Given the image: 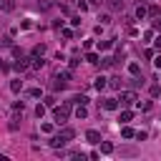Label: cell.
I'll return each instance as SVG.
<instances>
[{"instance_id": "obj_1", "label": "cell", "mask_w": 161, "mask_h": 161, "mask_svg": "<svg viewBox=\"0 0 161 161\" xmlns=\"http://www.w3.org/2000/svg\"><path fill=\"white\" fill-rule=\"evenodd\" d=\"M73 136H75V131H73V128H63L60 133H55V136L50 138V146H53V148H60V146H65Z\"/></svg>"}, {"instance_id": "obj_2", "label": "cell", "mask_w": 161, "mask_h": 161, "mask_svg": "<svg viewBox=\"0 0 161 161\" xmlns=\"http://www.w3.org/2000/svg\"><path fill=\"white\" fill-rule=\"evenodd\" d=\"M70 108H73V101H70V103H63L60 108H55V106H53V118H55V123H58V126L68 121V116H70Z\"/></svg>"}, {"instance_id": "obj_3", "label": "cell", "mask_w": 161, "mask_h": 161, "mask_svg": "<svg viewBox=\"0 0 161 161\" xmlns=\"http://www.w3.org/2000/svg\"><path fill=\"white\" fill-rule=\"evenodd\" d=\"M136 101H138L136 91H123V93H121V103H123V106H131V103H136Z\"/></svg>"}, {"instance_id": "obj_4", "label": "cell", "mask_w": 161, "mask_h": 161, "mask_svg": "<svg viewBox=\"0 0 161 161\" xmlns=\"http://www.w3.org/2000/svg\"><path fill=\"white\" fill-rule=\"evenodd\" d=\"M86 138H88V143H101V141H103V138H101V133H98V131H93V128H91V131H86Z\"/></svg>"}, {"instance_id": "obj_5", "label": "cell", "mask_w": 161, "mask_h": 161, "mask_svg": "<svg viewBox=\"0 0 161 161\" xmlns=\"http://www.w3.org/2000/svg\"><path fill=\"white\" fill-rule=\"evenodd\" d=\"M28 68H30V60H28V58L15 60V70H20V73H23V70H28Z\"/></svg>"}, {"instance_id": "obj_6", "label": "cell", "mask_w": 161, "mask_h": 161, "mask_svg": "<svg viewBox=\"0 0 161 161\" xmlns=\"http://www.w3.org/2000/svg\"><path fill=\"white\" fill-rule=\"evenodd\" d=\"M103 108H106V111H116V108H118V101H116V98H106V101H103Z\"/></svg>"}, {"instance_id": "obj_7", "label": "cell", "mask_w": 161, "mask_h": 161, "mask_svg": "<svg viewBox=\"0 0 161 161\" xmlns=\"http://www.w3.org/2000/svg\"><path fill=\"white\" fill-rule=\"evenodd\" d=\"M133 15H136V18H138V20H143V18H146V15H148V8H146V5H138V8H136V13H133Z\"/></svg>"}, {"instance_id": "obj_8", "label": "cell", "mask_w": 161, "mask_h": 161, "mask_svg": "<svg viewBox=\"0 0 161 161\" xmlns=\"http://www.w3.org/2000/svg\"><path fill=\"white\" fill-rule=\"evenodd\" d=\"M93 86H96V91H103V88H106V86H108V78H103V75H98V78H96V83H93Z\"/></svg>"}, {"instance_id": "obj_9", "label": "cell", "mask_w": 161, "mask_h": 161, "mask_svg": "<svg viewBox=\"0 0 161 161\" xmlns=\"http://www.w3.org/2000/svg\"><path fill=\"white\" fill-rule=\"evenodd\" d=\"M121 136H123V138H136V131H133L131 126H123V128H121Z\"/></svg>"}, {"instance_id": "obj_10", "label": "cell", "mask_w": 161, "mask_h": 161, "mask_svg": "<svg viewBox=\"0 0 161 161\" xmlns=\"http://www.w3.org/2000/svg\"><path fill=\"white\" fill-rule=\"evenodd\" d=\"M23 111H25L23 101H15V103H13V116H18V113H23Z\"/></svg>"}, {"instance_id": "obj_11", "label": "cell", "mask_w": 161, "mask_h": 161, "mask_svg": "<svg viewBox=\"0 0 161 161\" xmlns=\"http://www.w3.org/2000/svg\"><path fill=\"white\" fill-rule=\"evenodd\" d=\"M101 153H113V143H108V141H101Z\"/></svg>"}, {"instance_id": "obj_12", "label": "cell", "mask_w": 161, "mask_h": 161, "mask_svg": "<svg viewBox=\"0 0 161 161\" xmlns=\"http://www.w3.org/2000/svg\"><path fill=\"white\" fill-rule=\"evenodd\" d=\"M113 63H116L113 58H101V60H98V65H101V68H111Z\"/></svg>"}, {"instance_id": "obj_13", "label": "cell", "mask_w": 161, "mask_h": 161, "mask_svg": "<svg viewBox=\"0 0 161 161\" xmlns=\"http://www.w3.org/2000/svg\"><path fill=\"white\" fill-rule=\"evenodd\" d=\"M20 88H23V80H10V91L13 93H20Z\"/></svg>"}, {"instance_id": "obj_14", "label": "cell", "mask_w": 161, "mask_h": 161, "mask_svg": "<svg viewBox=\"0 0 161 161\" xmlns=\"http://www.w3.org/2000/svg\"><path fill=\"white\" fill-rule=\"evenodd\" d=\"M73 103L75 106H86L88 103V96H73Z\"/></svg>"}, {"instance_id": "obj_15", "label": "cell", "mask_w": 161, "mask_h": 161, "mask_svg": "<svg viewBox=\"0 0 161 161\" xmlns=\"http://www.w3.org/2000/svg\"><path fill=\"white\" fill-rule=\"evenodd\" d=\"M75 116H78V118H86V116H88V108H86V106H75Z\"/></svg>"}, {"instance_id": "obj_16", "label": "cell", "mask_w": 161, "mask_h": 161, "mask_svg": "<svg viewBox=\"0 0 161 161\" xmlns=\"http://www.w3.org/2000/svg\"><path fill=\"white\" fill-rule=\"evenodd\" d=\"M0 8H3L5 13H10V10L15 8V0H3V5H0Z\"/></svg>"}, {"instance_id": "obj_17", "label": "cell", "mask_w": 161, "mask_h": 161, "mask_svg": "<svg viewBox=\"0 0 161 161\" xmlns=\"http://www.w3.org/2000/svg\"><path fill=\"white\" fill-rule=\"evenodd\" d=\"M86 60H88V63H96V65H98V60H101V58H98V53H86Z\"/></svg>"}, {"instance_id": "obj_18", "label": "cell", "mask_w": 161, "mask_h": 161, "mask_svg": "<svg viewBox=\"0 0 161 161\" xmlns=\"http://www.w3.org/2000/svg\"><path fill=\"white\" fill-rule=\"evenodd\" d=\"M131 118H133V113H131V111H123V113H121V118H118V121H121V123H128V121H131Z\"/></svg>"}, {"instance_id": "obj_19", "label": "cell", "mask_w": 161, "mask_h": 161, "mask_svg": "<svg viewBox=\"0 0 161 161\" xmlns=\"http://www.w3.org/2000/svg\"><path fill=\"white\" fill-rule=\"evenodd\" d=\"M38 8H40V10H48V8H53V0H38Z\"/></svg>"}, {"instance_id": "obj_20", "label": "cell", "mask_w": 161, "mask_h": 161, "mask_svg": "<svg viewBox=\"0 0 161 161\" xmlns=\"http://www.w3.org/2000/svg\"><path fill=\"white\" fill-rule=\"evenodd\" d=\"M123 3H126V0H108V5H111L113 10H121V8H123Z\"/></svg>"}, {"instance_id": "obj_21", "label": "cell", "mask_w": 161, "mask_h": 161, "mask_svg": "<svg viewBox=\"0 0 161 161\" xmlns=\"http://www.w3.org/2000/svg\"><path fill=\"white\" fill-rule=\"evenodd\" d=\"M98 48H101V50H108V48H113V40H101Z\"/></svg>"}, {"instance_id": "obj_22", "label": "cell", "mask_w": 161, "mask_h": 161, "mask_svg": "<svg viewBox=\"0 0 161 161\" xmlns=\"http://www.w3.org/2000/svg\"><path fill=\"white\" fill-rule=\"evenodd\" d=\"M33 55H45V45H43V43L35 45V48H33Z\"/></svg>"}, {"instance_id": "obj_23", "label": "cell", "mask_w": 161, "mask_h": 161, "mask_svg": "<svg viewBox=\"0 0 161 161\" xmlns=\"http://www.w3.org/2000/svg\"><path fill=\"white\" fill-rule=\"evenodd\" d=\"M28 96H30V98H40V96H43V91H40V88H30V91H28Z\"/></svg>"}, {"instance_id": "obj_24", "label": "cell", "mask_w": 161, "mask_h": 161, "mask_svg": "<svg viewBox=\"0 0 161 161\" xmlns=\"http://www.w3.org/2000/svg\"><path fill=\"white\" fill-rule=\"evenodd\" d=\"M45 108H48L45 103H43V106L38 103V106H35V116H38V118H43V113H45Z\"/></svg>"}, {"instance_id": "obj_25", "label": "cell", "mask_w": 161, "mask_h": 161, "mask_svg": "<svg viewBox=\"0 0 161 161\" xmlns=\"http://www.w3.org/2000/svg\"><path fill=\"white\" fill-rule=\"evenodd\" d=\"M98 20H101V25H108V23H111V15L103 13V15H98Z\"/></svg>"}, {"instance_id": "obj_26", "label": "cell", "mask_w": 161, "mask_h": 161, "mask_svg": "<svg viewBox=\"0 0 161 161\" xmlns=\"http://www.w3.org/2000/svg\"><path fill=\"white\" fill-rule=\"evenodd\" d=\"M128 70H131V75H138V73H141V68H138V63H131V65H128Z\"/></svg>"}, {"instance_id": "obj_27", "label": "cell", "mask_w": 161, "mask_h": 161, "mask_svg": "<svg viewBox=\"0 0 161 161\" xmlns=\"http://www.w3.org/2000/svg\"><path fill=\"white\" fill-rule=\"evenodd\" d=\"M58 78H60V80H65V83H68V80H70V70H60V73H58Z\"/></svg>"}, {"instance_id": "obj_28", "label": "cell", "mask_w": 161, "mask_h": 161, "mask_svg": "<svg viewBox=\"0 0 161 161\" xmlns=\"http://www.w3.org/2000/svg\"><path fill=\"white\" fill-rule=\"evenodd\" d=\"M78 10L86 13V10H88V3H86V0H78Z\"/></svg>"}, {"instance_id": "obj_29", "label": "cell", "mask_w": 161, "mask_h": 161, "mask_svg": "<svg viewBox=\"0 0 161 161\" xmlns=\"http://www.w3.org/2000/svg\"><path fill=\"white\" fill-rule=\"evenodd\" d=\"M63 38L70 40V38H73V30H70V28H63Z\"/></svg>"}, {"instance_id": "obj_30", "label": "cell", "mask_w": 161, "mask_h": 161, "mask_svg": "<svg viewBox=\"0 0 161 161\" xmlns=\"http://www.w3.org/2000/svg\"><path fill=\"white\" fill-rule=\"evenodd\" d=\"M148 93H151V96H153V98H156V96H158V93H161V88H158V86H151V88H148Z\"/></svg>"}, {"instance_id": "obj_31", "label": "cell", "mask_w": 161, "mask_h": 161, "mask_svg": "<svg viewBox=\"0 0 161 161\" xmlns=\"http://www.w3.org/2000/svg\"><path fill=\"white\" fill-rule=\"evenodd\" d=\"M45 106L53 108V106H55V98H53V96H45Z\"/></svg>"}, {"instance_id": "obj_32", "label": "cell", "mask_w": 161, "mask_h": 161, "mask_svg": "<svg viewBox=\"0 0 161 161\" xmlns=\"http://www.w3.org/2000/svg\"><path fill=\"white\" fill-rule=\"evenodd\" d=\"M138 108H141V111H148V108H151V101H143V103H138Z\"/></svg>"}, {"instance_id": "obj_33", "label": "cell", "mask_w": 161, "mask_h": 161, "mask_svg": "<svg viewBox=\"0 0 161 161\" xmlns=\"http://www.w3.org/2000/svg\"><path fill=\"white\" fill-rule=\"evenodd\" d=\"M111 86L113 88H121V78H111Z\"/></svg>"}, {"instance_id": "obj_34", "label": "cell", "mask_w": 161, "mask_h": 161, "mask_svg": "<svg viewBox=\"0 0 161 161\" xmlns=\"http://www.w3.org/2000/svg\"><path fill=\"white\" fill-rule=\"evenodd\" d=\"M136 138L138 141H146V131H136Z\"/></svg>"}, {"instance_id": "obj_35", "label": "cell", "mask_w": 161, "mask_h": 161, "mask_svg": "<svg viewBox=\"0 0 161 161\" xmlns=\"http://www.w3.org/2000/svg\"><path fill=\"white\" fill-rule=\"evenodd\" d=\"M153 30H161V15H158V18L153 20Z\"/></svg>"}, {"instance_id": "obj_36", "label": "cell", "mask_w": 161, "mask_h": 161, "mask_svg": "<svg viewBox=\"0 0 161 161\" xmlns=\"http://www.w3.org/2000/svg\"><path fill=\"white\" fill-rule=\"evenodd\" d=\"M153 45H156V48L161 50V35H156V40H153Z\"/></svg>"}, {"instance_id": "obj_37", "label": "cell", "mask_w": 161, "mask_h": 161, "mask_svg": "<svg viewBox=\"0 0 161 161\" xmlns=\"http://www.w3.org/2000/svg\"><path fill=\"white\" fill-rule=\"evenodd\" d=\"M153 65H156V68H161V55H158V58L153 60Z\"/></svg>"}, {"instance_id": "obj_38", "label": "cell", "mask_w": 161, "mask_h": 161, "mask_svg": "<svg viewBox=\"0 0 161 161\" xmlns=\"http://www.w3.org/2000/svg\"><path fill=\"white\" fill-rule=\"evenodd\" d=\"M88 3H93V5H101V3H103V0H88Z\"/></svg>"}, {"instance_id": "obj_39", "label": "cell", "mask_w": 161, "mask_h": 161, "mask_svg": "<svg viewBox=\"0 0 161 161\" xmlns=\"http://www.w3.org/2000/svg\"><path fill=\"white\" fill-rule=\"evenodd\" d=\"M3 68H5V65H3V60H0V70H3Z\"/></svg>"}]
</instances>
